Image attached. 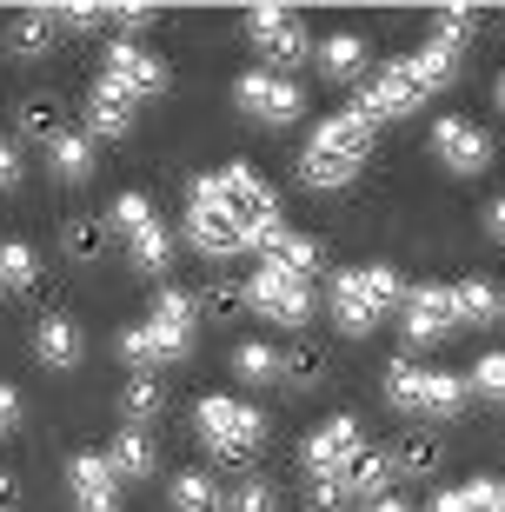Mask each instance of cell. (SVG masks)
Instances as JSON below:
<instances>
[{
    "instance_id": "obj_1",
    "label": "cell",
    "mask_w": 505,
    "mask_h": 512,
    "mask_svg": "<svg viewBox=\"0 0 505 512\" xmlns=\"http://www.w3.org/2000/svg\"><path fill=\"white\" fill-rule=\"evenodd\" d=\"M452 80H459V60L426 40L419 54L373 67V74L359 80V94H353L346 114H359L366 127H379V120H399V114H412V107H426V100L439 94V87H452Z\"/></svg>"
},
{
    "instance_id": "obj_2",
    "label": "cell",
    "mask_w": 505,
    "mask_h": 512,
    "mask_svg": "<svg viewBox=\"0 0 505 512\" xmlns=\"http://www.w3.org/2000/svg\"><path fill=\"white\" fill-rule=\"evenodd\" d=\"M366 153H373V127L359 114H333L326 127H313V140H306L300 153V180L306 187H346V180H359V167H366Z\"/></svg>"
},
{
    "instance_id": "obj_3",
    "label": "cell",
    "mask_w": 505,
    "mask_h": 512,
    "mask_svg": "<svg viewBox=\"0 0 505 512\" xmlns=\"http://www.w3.org/2000/svg\"><path fill=\"white\" fill-rule=\"evenodd\" d=\"M399 300H406V280H399L393 266H346L333 280V326L346 340H366Z\"/></svg>"
},
{
    "instance_id": "obj_4",
    "label": "cell",
    "mask_w": 505,
    "mask_h": 512,
    "mask_svg": "<svg viewBox=\"0 0 505 512\" xmlns=\"http://www.w3.org/2000/svg\"><path fill=\"white\" fill-rule=\"evenodd\" d=\"M193 293H180V286H167L160 300H153V313L140 326H127L120 333V360L127 366H167V360H180L187 353V340H193Z\"/></svg>"
},
{
    "instance_id": "obj_5",
    "label": "cell",
    "mask_w": 505,
    "mask_h": 512,
    "mask_svg": "<svg viewBox=\"0 0 505 512\" xmlns=\"http://www.w3.org/2000/svg\"><path fill=\"white\" fill-rule=\"evenodd\" d=\"M193 426H200V439L213 446L220 466H253L260 446H266V419L233 393H206L200 406H193Z\"/></svg>"
},
{
    "instance_id": "obj_6",
    "label": "cell",
    "mask_w": 505,
    "mask_h": 512,
    "mask_svg": "<svg viewBox=\"0 0 505 512\" xmlns=\"http://www.w3.org/2000/svg\"><path fill=\"white\" fill-rule=\"evenodd\" d=\"M213 200H220L233 220H240V233H246V247L260 240L266 227H280V193L266 187V173H253L246 160H233V167H220V173H206L200 180Z\"/></svg>"
},
{
    "instance_id": "obj_7",
    "label": "cell",
    "mask_w": 505,
    "mask_h": 512,
    "mask_svg": "<svg viewBox=\"0 0 505 512\" xmlns=\"http://www.w3.org/2000/svg\"><path fill=\"white\" fill-rule=\"evenodd\" d=\"M472 386L459 373H432V366H412V360H393L386 366V399L399 413H419V419H452L466 406Z\"/></svg>"
},
{
    "instance_id": "obj_8",
    "label": "cell",
    "mask_w": 505,
    "mask_h": 512,
    "mask_svg": "<svg viewBox=\"0 0 505 512\" xmlns=\"http://www.w3.org/2000/svg\"><path fill=\"white\" fill-rule=\"evenodd\" d=\"M246 306L260 313V320L286 326V333H306V320H313V280H300V273H286V266H253V280H246Z\"/></svg>"
},
{
    "instance_id": "obj_9",
    "label": "cell",
    "mask_w": 505,
    "mask_h": 512,
    "mask_svg": "<svg viewBox=\"0 0 505 512\" xmlns=\"http://www.w3.org/2000/svg\"><path fill=\"white\" fill-rule=\"evenodd\" d=\"M107 220L127 233V253H133V266H140V273H167L173 240H167V227H160V213L147 207V193H120Z\"/></svg>"
},
{
    "instance_id": "obj_10",
    "label": "cell",
    "mask_w": 505,
    "mask_h": 512,
    "mask_svg": "<svg viewBox=\"0 0 505 512\" xmlns=\"http://www.w3.org/2000/svg\"><path fill=\"white\" fill-rule=\"evenodd\" d=\"M459 326V306H452V286H406V300H399V333H406L412 353H426V346H439Z\"/></svg>"
},
{
    "instance_id": "obj_11",
    "label": "cell",
    "mask_w": 505,
    "mask_h": 512,
    "mask_svg": "<svg viewBox=\"0 0 505 512\" xmlns=\"http://www.w3.org/2000/svg\"><path fill=\"white\" fill-rule=\"evenodd\" d=\"M233 100H240L260 127H293V120L306 114V87H300V80H286V74H273V67H266V74H240Z\"/></svg>"
},
{
    "instance_id": "obj_12",
    "label": "cell",
    "mask_w": 505,
    "mask_h": 512,
    "mask_svg": "<svg viewBox=\"0 0 505 512\" xmlns=\"http://www.w3.org/2000/svg\"><path fill=\"white\" fill-rule=\"evenodd\" d=\"M187 247L206 253V260H233V253H246L240 220H233L206 187H193V200H187Z\"/></svg>"
},
{
    "instance_id": "obj_13",
    "label": "cell",
    "mask_w": 505,
    "mask_h": 512,
    "mask_svg": "<svg viewBox=\"0 0 505 512\" xmlns=\"http://www.w3.org/2000/svg\"><path fill=\"white\" fill-rule=\"evenodd\" d=\"M246 34H253V47H260L266 60H273V74H286V67H300L306 60V20L293 14V7H253L246 14Z\"/></svg>"
},
{
    "instance_id": "obj_14",
    "label": "cell",
    "mask_w": 505,
    "mask_h": 512,
    "mask_svg": "<svg viewBox=\"0 0 505 512\" xmlns=\"http://www.w3.org/2000/svg\"><path fill=\"white\" fill-rule=\"evenodd\" d=\"M432 160L446 173H486L492 167V140H486V127L479 120H466V114H446V120H432Z\"/></svg>"
},
{
    "instance_id": "obj_15",
    "label": "cell",
    "mask_w": 505,
    "mask_h": 512,
    "mask_svg": "<svg viewBox=\"0 0 505 512\" xmlns=\"http://www.w3.org/2000/svg\"><path fill=\"white\" fill-rule=\"evenodd\" d=\"M359 453H366V433H359V419H353V413H333L313 439H306V473H313V479H319V473H346Z\"/></svg>"
},
{
    "instance_id": "obj_16",
    "label": "cell",
    "mask_w": 505,
    "mask_h": 512,
    "mask_svg": "<svg viewBox=\"0 0 505 512\" xmlns=\"http://www.w3.org/2000/svg\"><path fill=\"white\" fill-rule=\"evenodd\" d=\"M100 80H113L120 94H133V100H153L160 87H167V67L147 54V47H133V40H113L107 47V74Z\"/></svg>"
},
{
    "instance_id": "obj_17",
    "label": "cell",
    "mask_w": 505,
    "mask_h": 512,
    "mask_svg": "<svg viewBox=\"0 0 505 512\" xmlns=\"http://www.w3.org/2000/svg\"><path fill=\"white\" fill-rule=\"evenodd\" d=\"M67 486H74V506L80 512H120V473L107 466V453L67 459Z\"/></svg>"
},
{
    "instance_id": "obj_18",
    "label": "cell",
    "mask_w": 505,
    "mask_h": 512,
    "mask_svg": "<svg viewBox=\"0 0 505 512\" xmlns=\"http://www.w3.org/2000/svg\"><path fill=\"white\" fill-rule=\"evenodd\" d=\"M34 360L54 366V373H74L80 366V326L67 320V313H47V320L34 326Z\"/></svg>"
},
{
    "instance_id": "obj_19",
    "label": "cell",
    "mask_w": 505,
    "mask_h": 512,
    "mask_svg": "<svg viewBox=\"0 0 505 512\" xmlns=\"http://www.w3.org/2000/svg\"><path fill=\"white\" fill-rule=\"evenodd\" d=\"M133 107H140V100L120 94L113 80H94V94H87V127H94L100 140H120V133L133 127Z\"/></svg>"
},
{
    "instance_id": "obj_20",
    "label": "cell",
    "mask_w": 505,
    "mask_h": 512,
    "mask_svg": "<svg viewBox=\"0 0 505 512\" xmlns=\"http://www.w3.org/2000/svg\"><path fill=\"white\" fill-rule=\"evenodd\" d=\"M54 7H27V14H14L7 20V54L14 60H40L47 47H54Z\"/></svg>"
},
{
    "instance_id": "obj_21",
    "label": "cell",
    "mask_w": 505,
    "mask_h": 512,
    "mask_svg": "<svg viewBox=\"0 0 505 512\" xmlns=\"http://www.w3.org/2000/svg\"><path fill=\"white\" fill-rule=\"evenodd\" d=\"M339 479H346V499H386V486H393V453H386V446H366Z\"/></svg>"
},
{
    "instance_id": "obj_22",
    "label": "cell",
    "mask_w": 505,
    "mask_h": 512,
    "mask_svg": "<svg viewBox=\"0 0 505 512\" xmlns=\"http://www.w3.org/2000/svg\"><path fill=\"white\" fill-rule=\"evenodd\" d=\"M107 466H113L120 479H153V466H160V446H153L140 426H127V433L107 446Z\"/></svg>"
},
{
    "instance_id": "obj_23",
    "label": "cell",
    "mask_w": 505,
    "mask_h": 512,
    "mask_svg": "<svg viewBox=\"0 0 505 512\" xmlns=\"http://www.w3.org/2000/svg\"><path fill=\"white\" fill-rule=\"evenodd\" d=\"M326 380V346L319 340H293L280 353V386H293V393H313V386Z\"/></svg>"
},
{
    "instance_id": "obj_24",
    "label": "cell",
    "mask_w": 505,
    "mask_h": 512,
    "mask_svg": "<svg viewBox=\"0 0 505 512\" xmlns=\"http://www.w3.org/2000/svg\"><path fill=\"white\" fill-rule=\"evenodd\" d=\"M20 133H27V140H40V147H54L60 133H74L67 127V107H60L54 94H34V100H20Z\"/></svg>"
},
{
    "instance_id": "obj_25",
    "label": "cell",
    "mask_w": 505,
    "mask_h": 512,
    "mask_svg": "<svg viewBox=\"0 0 505 512\" xmlns=\"http://www.w3.org/2000/svg\"><path fill=\"white\" fill-rule=\"evenodd\" d=\"M439 466H446V446L432 433H412V439L393 446V479H432Z\"/></svg>"
},
{
    "instance_id": "obj_26",
    "label": "cell",
    "mask_w": 505,
    "mask_h": 512,
    "mask_svg": "<svg viewBox=\"0 0 505 512\" xmlns=\"http://www.w3.org/2000/svg\"><path fill=\"white\" fill-rule=\"evenodd\" d=\"M47 167H54V180H67V187H74V180H87V173H94V133H60L54 147H47Z\"/></svg>"
},
{
    "instance_id": "obj_27",
    "label": "cell",
    "mask_w": 505,
    "mask_h": 512,
    "mask_svg": "<svg viewBox=\"0 0 505 512\" xmlns=\"http://www.w3.org/2000/svg\"><path fill=\"white\" fill-rule=\"evenodd\" d=\"M319 74L326 80H359L366 74V40L359 34H326L319 40Z\"/></svg>"
},
{
    "instance_id": "obj_28",
    "label": "cell",
    "mask_w": 505,
    "mask_h": 512,
    "mask_svg": "<svg viewBox=\"0 0 505 512\" xmlns=\"http://www.w3.org/2000/svg\"><path fill=\"white\" fill-rule=\"evenodd\" d=\"M432 512H505V486L499 479H466V486H446L432 499Z\"/></svg>"
},
{
    "instance_id": "obj_29",
    "label": "cell",
    "mask_w": 505,
    "mask_h": 512,
    "mask_svg": "<svg viewBox=\"0 0 505 512\" xmlns=\"http://www.w3.org/2000/svg\"><path fill=\"white\" fill-rule=\"evenodd\" d=\"M107 227H113V220H94V213H74V220L60 227V247H67V260L94 266L100 253H107Z\"/></svg>"
},
{
    "instance_id": "obj_30",
    "label": "cell",
    "mask_w": 505,
    "mask_h": 512,
    "mask_svg": "<svg viewBox=\"0 0 505 512\" xmlns=\"http://www.w3.org/2000/svg\"><path fill=\"white\" fill-rule=\"evenodd\" d=\"M472 40H479V14H466V7H439V20H432V47H446L452 60H466Z\"/></svg>"
},
{
    "instance_id": "obj_31",
    "label": "cell",
    "mask_w": 505,
    "mask_h": 512,
    "mask_svg": "<svg viewBox=\"0 0 505 512\" xmlns=\"http://www.w3.org/2000/svg\"><path fill=\"white\" fill-rule=\"evenodd\" d=\"M452 306H459V320H466V326H486V320H499V313H505V300H499V286H492V280L452 286Z\"/></svg>"
},
{
    "instance_id": "obj_32",
    "label": "cell",
    "mask_w": 505,
    "mask_h": 512,
    "mask_svg": "<svg viewBox=\"0 0 505 512\" xmlns=\"http://www.w3.org/2000/svg\"><path fill=\"white\" fill-rule=\"evenodd\" d=\"M206 313V320H220V326H233L246 313V280H206L200 286V300H193Z\"/></svg>"
},
{
    "instance_id": "obj_33",
    "label": "cell",
    "mask_w": 505,
    "mask_h": 512,
    "mask_svg": "<svg viewBox=\"0 0 505 512\" xmlns=\"http://www.w3.org/2000/svg\"><path fill=\"white\" fill-rule=\"evenodd\" d=\"M173 512H226V499L206 473H180L173 479Z\"/></svg>"
},
{
    "instance_id": "obj_34",
    "label": "cell",
    "mask_w": 505,
    "mask_h": 512,
    "mask_svg": "<svg viewBox=\"0 0 505 512\" xmlns=\"http://www.w3.org/2000/svg\"><path fill=\"white\" fill-rule=\"evenodd\" d=\"M233 373H240L246 386H273L280 380V353H273L266 340H246L240 353H233Z\"/></svg>"
},
{
    "instance_id": "obj_35",
    "label": "cell",
    "mask_w": 505,
    "mask_h": 512,
    "mask_svg": "<svg viewBox=\"0 0 505 512\" xmlns=\"http://www.w3.org/2000/svg\"><path fill=\"white\" fill-rule=\"evenodd\" d=\"M120 406H127L133 426H147V419L160 413V406H167V393H160V380H153V373H133V380L120 386Z\"/></svg>"
},
{
    "instance_id": "obj_36",
    "label": "cell",
    "mask_w": 505,
    "mask_h": 512,
    "mask_svg": "<svg viewBox=\"0 0 505 512\" xmlns=\"http://www.w3.org/2000/svg\"><path fill=\"white\" fill-rule=\"evenodd\" d=\"M34 247H20V240H7L0 247V293H20V286H34Z\"/></svg>"
},
{
    "instance_id": "obj_37",
    "label": "cell",
    "mask_w": 505,
    "mask_h": 512,
    "mask_svg": "<svg viewBox=\"0 0 505 512\" xmlns=\"http://www.w3.org/2000/svg\"><path fill=\"white\" fill-rule=\"evenodd\" d=\"M472 393H486V399H505V353H486V360L472 366Z\"/></svg>"
},
{
    "instance_id": "obj_38",
    "label": "cell",
    "mask_w": 505,
    "mask_h": 512,
    "mask_svg": "<svg viewBox=\"0 0 505 512\" xmlns=\"http://www.w3.org/2000/svg\"><path fill=\"white\" fill-rule=\"evenodd\" d=\"M233 512H280V493L266 479H246L240 493H233Z\"/></svg>"
},
{
    "instance_id": "obj_39",
    "label": "cell",
    "mask_w": 505,
    "mask_h": 512,
    "mask_svg": "<svg viewBox=\"0 0 505 512\" xmlns=\"http://www.w3.org/2000/svg\"><path fill=\"white\" fill-rule=\"evenodd\" d=\"M20 173H27V167H20V147H14V140H0V193H14Z\"/></svg>"
},
{
    "instance_id": "obj_40",
    "label": "cell",
    "mask_w": 505,
    "mask_h": 512,
    "mask_svg": "<svg viewBox=\"0 0 505 512\" xmlns=\"http://www.w3.org/2000/svg\"><path fill=\"white\" fill-rule=\"evenodd\" d=\"M14 426H20V393L0 386V433H14Z\"/></svg>"
},
{
    "instance_id": "obj_41",
    "label": "cell",
    "mask_w": 505,
    "mask_h": 512,
    "mask_svg": "<svg viewBox=\"0 0 505 512\" xmlns=\"http://www.w3.org/2000/svg\"><path fill=\"white\" fill-rule=\"evenodd\" d=\"M107 20H120V27H127V34H140V27H147V7H107Z\"/></svg>"
},
{
    "instance_id": "obj_42",
    "label": "cell",
    "mask_w": 505,
    "mask_h": 512,
    "mask_svg": "<svg viewBox=\"0 0 505 512\" xmlns=\"http://www.w3.org/2000/svg\"><path fill=\"white\" fill-rule=\"evenodd\" d=\"M486 233H492V240H505V193L486 207Z\"/></svg>"
},
{
    "instance_id": "obj_43",
    "label": "cell",
    "mask_w": 505,
    "mask_h": 512,
    "mask_svg": "<svg viewBox=\"0 0 505 512\" xmlns=\"http://www.w3.org/2000/svg\"><path fill=\"white\" fill-rule=\"evenodd\" d=\"M7 506H14V479L0 473V512H7Z\"/></svg>"
},
{
    "instance_id": "obj_44",
    "label": "cell",
    "mask_w": 505,
    "mask_h": 512,
    "mask_svg": "<svg viewBox=\"0 0 505 512\" xmlns=\"http://www.w3.org/2000/svg\"><path fill=\"white\" fill-rule=\"evenodd\" d=\"M366 512H406V506H399V499H373V506H366Z\"/></svg>"
},
{
    "instance_id": "obj_45",
    "label": "cell",
    "mask_w": 505,
    "mask_h": 512,
    "mask_svg": "<svg viewBox=\"0 0 505 512\" xmlns=\"http://www.w3.org/2000/svg\"><path fill=\"white\" fill-rule=\"evenodd\" d=\"M499 114H505V74H499Z\"/></svg>"
},
{
    "instance_id": "obj_46",
    "label": "cell",
    "mask_w": 505,
    "mask_h": 512,
    "mask_svg": "<svg viewBox=\"0 0 505 512\" xmlns=\"http://www.w3.org/2000/svg\"><path fill=\"white\" fill-rule=\"evenodd\" d=\"M499 320H505V313H499Z\"/></svg>"
}]
</instances>
